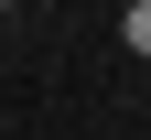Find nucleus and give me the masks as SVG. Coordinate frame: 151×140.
Masks as SVG:
<instances>
[{"mask_svg": "<svg viewBox=\"0 0 151 140\" xmlns=\"http://www.w3.org/2000/svg\"><path fill=\"white\" fill-rule=\"evenodd\" d=\"M0 11H22V0H0Z\"/></svg>", "mask_w": 151, "mask_h": 140, "instance_id": "nucleus-2", "label": "nucleus"}, {"mask_svg": "<svg viewBox=\"0 0 151 140\" xmlns=\"http://www.w3.org/2000/svg\"><path fill=\"white\" fill-rule=\"evenodd\" d=\"M119 43H129V54H151V0H129V11H119Z\"/></svg>", "mask_w": 151, "mask_h": 140, "instance_id": "nucleus-1", "label": "nucleus"}]
</instances>
